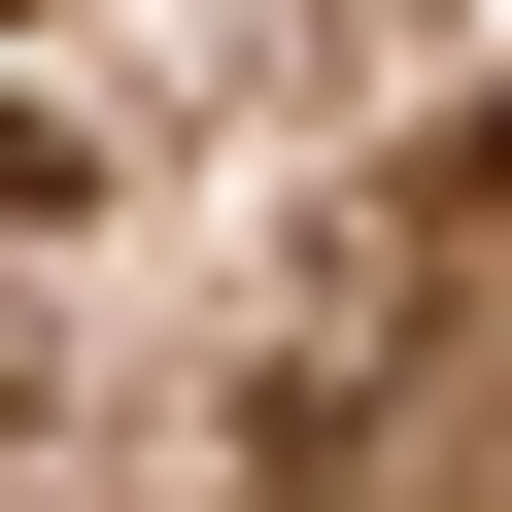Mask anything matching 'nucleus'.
Segmentation results:
<instances>
[{"label": "nucleus", "mask_w": 512, "mask_h": 512, "mask_svg": "<svg viewBox=\"0 0 512 512\" xmlns=\"http://www.w3.org/2000/svg\"><path fill=\"white\" fill-rule=\"evenodd\" d=\"M478 205H512V103H478Z\"/></svg>", "instance_id": "1"}]
</instances>
